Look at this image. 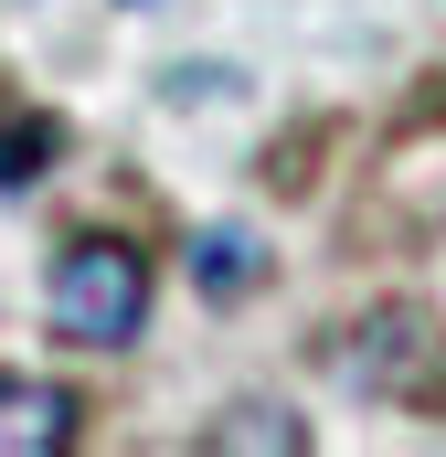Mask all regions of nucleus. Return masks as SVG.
Wrapping results in <instances>:
<instances>
[{
	"instance_id": "nucleus-1",
	"label": "nucleus",
	"mask_w": 446,
	"mask_h": 457,
	"mask_svg": "<svg viewBox=\"0 0 446 457\" xmlns=\"http://www.w3.org/2000/svg\"><path fill=\"white\" fill-rule=\"evenodd\" d=\"M54 330L75 351H128L149 330V255L128 234H75L54 255Z\"/></svg>"
},
{
	"instance_id": "nucleus-5",
	"label": "nucleus",
	"mask_w": 446,
	"mask_h": 457,
	"mask_svg": "<svg viewBox=\"0 0 446 457\" xmlns=\"http://www.w3.org/2000/svg\"><path fill=\"white\" fill-rule=\"evenodd\" d=\"M255 277H266V245H255V234H202V245H192V287H202V298H244V287H255Z\"/></svg>"
},
{
	"instance_id": "nucleus-4",
	"label": "nucleus",
	"mask_w": 446,
	"mask_h": 457,
	"mask_svg": "<svg viewBox=\"0 0 446 457\" xmlns=\"http://www.w3.org/2000/svg\"><path fill=\"white\" fill-rule=\"evenodd\" d=\"M309 447V426L298 415H277V404H234L202 426V457H298Z\"/></svg>"
},
{
	"instance_id": "nucleus-3",
	"label": "nucleus",
	"mask_w": 446,
	"mask_h": 457,
	"mask_svg": "<svg viewBox=\"0 0 446 457\" xmlns=\"http://www.w3.org/2000/svg\"><path fill=\"white\" fill-rule=\"evenodd\" d=\"M64 447H75V394L0 372V457H64Z\"/></svg>"
},
{
	"instance_id": "nucleus-6",
	"label": "nucleus",
	"mask_w": 446,
	"mask_h": 457,
	"mask_svg": "<svg viewBox=\"0 0 446 457\" xmlns=\"http://www.w3.org/2000/svg\"><path fill=\"white\" fill-rule=\"evenodd\" d=\"M54 117H0V192H32L43 170H54Z\"/></svg>"
},
{
	"instance_id": "nucleus-7",
	"label": "nucleus",
	"mask_w": 446,
	"mask_h": 457,
	"mask_svg": "<svg viewBox=\"0 0 446 457\" xmlns=\"http://www.w3.org/2000/svg\"><path fill=\"white\" fill-rule=\"evenodd\" d=\"M138 11H149V0H138Z\"/></svg>"
},
{
	"instance_id": "nucleus-2",
	"label": "nucleus",
	"mask_w": 446,
	"mask_h": 457,
	"mask_svg": "<svg viewBox=\"0 0 446 457\" xmlns=\"http://www.w3.org/2000/svg\"><path fill=\"white\" fill-rule=\"evenodd\" d=\"M330 372L383 404H446V330L425 309H372L330 341Z\"/></svg>"
}]
</instances>
